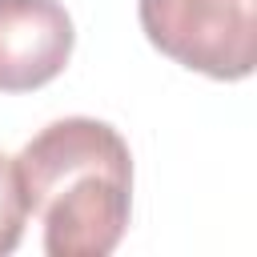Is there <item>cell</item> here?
Here are the masks:
<instances>
[{
  "instance_id": "4",
  "label": "cell",
  "mask_w": 257,
  "mask_h": 257,
  "mask_svg": "<svg viewBox=\"0 0 257 257\" xmlns=\"http://www.w3.org/2000/svg\"><path fill=\"white\" fill-rule=\"evenodd\" d=\"M28 225V197H24V181L16 169V157L0 153V257L12 253L24 237Z\"/></svg>"
},
{
  "instance_id": "1",
  "label": "cell",
  "mask_w": 257,
  "mask_h": 257,
  "mask_svg": "<svg viewBox=\"0 0 257 257\" xmlns=\"http://www.w3.org/2000/svg\"><path fill=\"white\" fill-rule=\"evenodd\" d=\"M16 169L48 257H108L120 245L133 213V157L112 124L52 120L20 149Z\"/></svg>"
},
{
  "instance_id": "3",
  "label": "cell",
  "mask_w": 257,
  "mask_h": 257,
  "mask_svg": "<svg viewBox=\"0 0 257 257\" xmlns=\"http://www.w3.org/2000/svg\"><path fill=\"white\" fill-rule=\"evenodd\" d=\"M76 32L60 0H0V92H32L56 80Z\"/></svg>"
},
{
  "instance_id": "2",
  "label": "cell",
  "mask_w": 257,
  "mask_h": 257,
  "mask_svg": "<svg viewBox=\"0 0 257 257\" xmlns=\"http://www.w3.org/2000/svg\"><path fill=\"white\" fill-rule=\"evenodd\" d=\"M137 16L157 52L201 76L245 80L257 64V0H137Z\"/></svg>"
}]
</instances>
